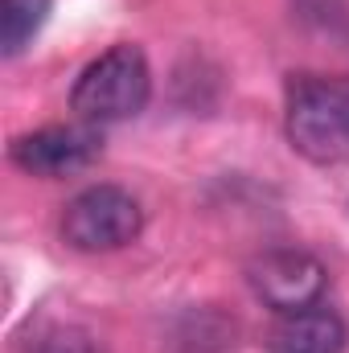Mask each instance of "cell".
Returning a JSON list of instances; mask_svg holds the SVG:
<instances>
[{
	"label": "cell",
	"instance_id": "8",
	"mask_svg": "<svg viewBox=\"0 0 349 353\" xmlns=\"http://www.w3.org/2000/svg\"><path fill=\"white\" fill-rule=\"evenodd\" d=\"M29 353H103V345L83 325H50L33 337Z\"/></svg>",
	"mask_w": 349,
	"mask_h": 353
},
{
	"label": "cell",
	"instance_id": "7",
	"mask_svg": "<svg viewBox=\"0 0 349 353\" xmlns=\"http://www.w3.org/2000/svg\"><path fill=\"white\" fill-rule=\"evenodd\" d=\"M54 0H0V50L4 58H17L46 25Z\"/></svg>",
	"mask_w": 349,
	"mask_h": 353
},
{
	"label": "cell",
	"instance_id": "2",
	"mask_svg": "<svg viewBox=\"0 0 349 353\" xmlns=\"http://www.w3.org/2000/svg\"><path fill=\"white\" fill-rule=\"evenodd\" d=\"M152 99V66L136 41H119L103 50L70 87V111L83 123H123L136 119Z\"/></svg>",
	"mask_w": 349,
	"mask_h": 353
},
{
	"label": "cell",
	"instance_id": "6",
	"mask_svg": "<svg viewBox=\"0 0 349 353\" xmlns=\"http://www.w3.org/2000/svg\"><path fill=\"white\" fill-rule=\"evenodd\" d=\"M349 329L337 308L308 304L296 312H279L267 329V353H346Z\"/></svg>",
	"mask_w": 349,
	"mask_h": 353
},
{
	"label": "cell",
	"instance_id": "3",
	"mask_svg": "<svg viewBox=\"0 0 349 353\" xmlns=\"http://www.w3.org/2000/svg\"><path fill=\"white\" fill-rule=\"evenodd\" d=\"M144 230V205L123 185H87L62 205L58 234L79 255L123 251Z\"/></svg>",
	"mask_w": 349,
	"mask_h": 353
},
{
	"label": "cell",
	"instance_id": "1",
	"mask_svg": "<svg viewBox=\"0 0 349 353\" xmlns=\"http://www.w3.org/2000/svg\"><path fill=\"white\" fill-rule=\"evenodd\" d=\"M283 132L292 152L312 165L349 161V74H288Z\"/></svg>",
	"mask_w": 349,
	"mask_h": 353
},
{
	"label": "cell",
	"instance_id": "5",
	"mask_svg": "<svg viewBox=\"0 0 349 353\" xmlns=\"http://www.w3.org/2000/svg\"><path fill=\"white\" fill-rule=\"evenodd\" d=\"M103 152V136L94 123H50V128H37V132H25L8 144V161L29 176H46V181H58V176L83 173L99 161Z\"/></svg>",
	"mask_w": 349,
	"mask_h": 353
},
{
	"label": "cell",
	"instance_id": "4",
	"mask_svg": "<svg viewBox=\"0 0 349 353\" xmlns=\"http://www.w3.org/2000/svg\"><path fill=\"white\" fill-rule=\"evenodd\" d=\"M247 283L263 308H271L279 316V312L321 304V296L329 288V271L317 255H308L300 247H279V251H263L247 263Z\"/></svg>",
	"mask_w": 349,
	"mask_h": 353
}]
</instances>
